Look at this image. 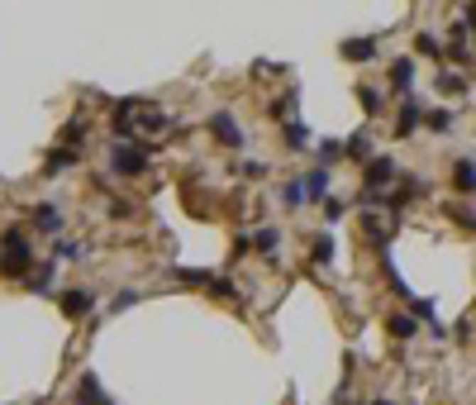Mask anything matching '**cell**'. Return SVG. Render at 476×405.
Wrapping results in <instances>:
<instances>
[{
	"mask_svg": "<svg viewBox=\"0 0 476 405\" xmlns=\"http://www.w3.org/2000/svg\"><path fill=\"white\" fill-rule=\"evenodd\" d=\"M0 248H5V258H0V272H5V277H24V272L33 267L29 238L19 234V229H5V238H0Z\"/></svg>",
	"mask_w": 476,
	"mask_h": 405,
	"instance_id": "1",
	"label": "cell"
},
{
	"mask_svg": "<svg viewBox=\"0 0 476 405\" xmlns=\"http://www.w3.org/2000/svg\"><path fill=\"white\" fill-rule=\"evenodd\" d=\"M210 134H215V139L224 143V148H243V129H238V120L234 115H229V110H215V115H210Z\"/></svg>",
	"mask_w": 476,
	"mask_h": 405,
	"instance_id": "2",
	"label": "cell"
},
{
	"mask_svg": "<svg viewBox=\"0 0 476 405\" xmlns=\"http://www.w3.org/2000/svg\"><path fill=\"white\" fill-rule=\"evenodd\" d=\"M391 177H396V162H391V157H372V162L362 167V186L367 191H386Z\"/></svg>",
	"mask_w": 476,
	"mask_h": 405,
	"instance_id": "3",
	"label": "cell"
},
{
	"mask_svg": "<svg viewBox=\"0 0 476 405\" xmlns=\"http://www.w3.org/2000/svg\"><path fill=\"white\" fill-rule=\"evenodd\" d=\"M58 300H63V315H72V320H81L86 310H95V291H86V286H67Z\"/></svg>",
	"mask_w": 476,
	"mask_h": 405,
	"instance_id": "4",
	"label": "cell"
},
{
	"mask_svg": "<svg viewBox=\"0 0 476 405\" xmlns=\"http://www.w3.org/2000/svg\"><path fill=\"white\" fill-rule=\"evenodd\" d=\"M419 120H424V105H419L414 95H405V100H400V115H396V139H410L414 129H419Z\"/></svg>",
	"mask_w": 476,
	"mask_h": 405,
	"instance_id": "5",
	"label": "cell"
},
{
	"mask_svg": "<svg viewBox=\"0 0 476 405\" xmlns=\"http://www.w3.org/2000/svg\"><path fill=\"white\" fill-rule=\"evenodd\" d=\"M114 172H119V177L148 172V153H143V148H114Z\"/></svg>",
	"mask_w": 476,
	"mask_h": 405,
	"instance_id": "6",
	"label": "cell"
},
{
	"mask_svg": "<svg viewBox=\"0 0 476 405\" xmlns=\"http://www.w3.org/2000/svg\"><path fill=\"white\" fill-rule=\"evenodd\" d=\"M329 186H333L329 167H315V172H305V201H329Z\"/></svg>",
	"mask_w": 476,
	"mask_h": 405,
	"instance_id": "7",
	"label": "cell"
},
{
	"mask_svg": "<svg viewBox=\"0 0 476 405\" xmlns=\"http://www.w3.org/2000/svg\"><path fill=\"white\" fill-rule=\"evenodd\" d=\"M348 63H367V58H377V38H343V48H338Z\"/></svg>",
	"mask_w": 476,
	"mask_h": 405,
	"instance_id": "8",
	"label": "cell"
},
{
	"mask_svg": "<svg viewBox=\"0 0 476 405\" xmlns=\"http://www.w3.org/2000/svg\"><path fill=\"white\" fill-rule=\"evenodd\" d=\"M343 157H352V162H372V134H367V129H357V134L343 143Z\"/></svg>",
	"mask_w": 476,
	"mask_h": 405,
	"instance_id": "9",
	"label": "cell"
},
{
	"mask_svg": "<svg viewBox=\"0 0 476 405\" xmlns=\"http://www.w3.org/2000/svg\"><path fill=\"white\" fill-rule=\"evenodd\" d=\"M33 219H38V229H43V234H63V210H58V205H38Z\"/></svg>",
	"mask_w": 476,
	"mask_h": 405,
	"instance_id": "10",
	"label": "cell"
},
{
	"mask_svg": "<svg viewBox=\"0 0 476 405\" xmlns=\"http://www.w3.org/2000/svg\"><path fill=\"white\" fill-rule=\"evenodd\" d=\"M453 186H458L462 196H472V191H476V162H467V157H462L458 167H453Z\"/></svg>",
	"mask_w": 476,
	"mask_h": 405,
	"instance_id": "11",
	"label": "cell"
},
{
	"mask_svg": "<svg viewBox=\"0 0 476 405\" xmlns=\"http://www.w3.org/2000/svg\"><path fill=\"white\" fill-rule=\"evenodd\" d=\"M362 234L372 238V243H386V238H391V224H381L377 210H362Z\"/></svg>",
	"mask_w": 476,
	"mask_h": 405,
	"instance_id": "12",
	"label": "cell"
},
{
	"mask_svg": "<svg viewBox=\"0 0 476 405\" xmlns=\"http://www.w3.org/2000/svg\"><path fill=\"white\" fill-rule=\"evenodd\" d=\"M81 405H110V396H105V391H100V382H95V377L91 372H86V377H81Z\"/></svg>",
	"mask_w": 476,
	"mask_h": 405,
	"instance_id": "13",
	"label": "cell"
},
{
	"mask_svg": "<svg viewBox=\"0 0 476 405\" xmlns=\"http://www.w3.org/2000/svg\"><path fill=\"white\" fill-rule=\"evenodd\" d=\"M410 81H414V63L410 58H396V63H391V86L410 91Z\"/></svg>",
	"mask_w": 476,
	"mask_h": 405,
	"instance_id": "14",
	"label": "cell"
},
{
	"mask_svg": "<svg viewBox=\"0 0 476 405\" xmlns=\"http://www.w3.org/2000/svg\"><path fill=\"white\" fill-rule=\"evenodd\" d=\"M58 258H63V263H81V258H86V248H81V243H72V238H63V243H53V263H58Z\"/></svg>",
	"mask_w": 476,
	"mask_h": 405,
	"instance_id": "15",
	"label": "cell"
},
{
	"mask_svg": "<svg viewBox=\"0 0 476 405\" xmlns=\"http://www.w3.org/2000/svg\"><path fill=\"white\" fill-rule=\"evenodd\" d=\"M271 120H291V125H296V91H286L281 100H271Z\"/></svg>",
	"mask_w": 476,
	"mask_h": 405,
	"instance_id": "16",
	"label": "cell"
},
{
	"mask_svg": "<svg viewBox=\"0 0 476 405\" xmlns=\"http://www.w3.org/2000/svg\"><path fill=\"white\" fill-rule=\"evenodd\" d=\"M286 148H291V153L310 148V129H305V125H286Z\"/></svg>",
	"mask_w": 476,
	"mask_h": 405,
	"instance_id": "17",
	"label": "cell"
},
{
	"mask_svg": "<svg viewBox=\"0 0 476 405\" xmlns=\"http://www.w3.org/2000/svg\"><path fill=\"white\" fill-rule=\"evenodd\" d=\"M172 277L176 281H190V286H210V281H215V272H200V267H176Z\"/></svg>",
	"mask_w": 476,
	"mask_h": 405,
	"instance_id": "18",
	"label": "cell"
},
{
	"mask_svg": "<svg viewBox=\"0 0 476 405\" xmlns=\"http://www.w3.org/2000/svg\"><path fill=\"white\" fill-rule=\"evenodd\" d=\"M391 334L396 339H414L419 329H414V315H391Z\"/></svg>",
	"mask_w": 476,
	"mask_h": 405,
	"instance_id": "19",
	"label": "cell"
},
{
	"mask_svg": "<svg viewBox=\"0 0 476 405\" xmlns=\"http://www.w3.org/2000/svg\"><path fill=\"white\" fill-rule=\"evenodd\" d=\"M310 258H315V263H333V238L319 234L315 243H310Z\"/></svg>",
	"mask_w": 476,
	"mask_h": 405,
	"instance_id": "20",
	"label": "cell"
},
{
	"mask_svg": "<svg viewBox=\"0 0 476 405\" xmlns=\"http://www.w3.org/2000/svg\"><path fill=\"white\" fill-rule=\"evenodd\" d=\"M357 100H362L367 115H381V91L377 86H357Z\"/></svg>",
	"mask_w": 476,
	"mask_h": 405,
	"instance_id": "21",
	"label": "cell"
},
{
	"mask_svg": "<svg viewBox=\"0 0 476 405\" xmlns=\"http://www.w3.org/2000/svg\"><path fill=\"white\" fill-rule=\"evenodd\" d=\"M424 125L433 129V134H448V129H453V115H448V110H428V115H424Z\"/></svg>",
	"mask_w": 476,
	"mask_h": 405,
	"instance_id": "22",
	"label": "cell"
},
{
	"mask_svg": "<svg viewBox=\"0 0 476 405\" xmlns=\"http://www.w3.org/2000/svg\"><path fill=\"white\" fill-rule=\"evenodd\" d=\"M281 201H286V205H301V201H305V182H301V177H291V182L281 186Z\"/></svg>",
	"mask_w": 476,
	"mask_h": 405,
	"instance_id": "23",
	"label": "cell"
},
{
	"mask_svg": "<svg viewBox=\"0 0 476 405\" xmlns=\"http://www.w3.org/2000/svg\"><path fill=\"white\" fill-rule=\"evenodd\" d=\"M438 91H448V95H462V91H467V81H462L458 72H438Z\"/></svg>",
	"mask_w": 476,
	"mask_h": 405,
	"instance_id": "24",
	"label": "cell"
},
{
	"mask_svg": "<svg viewBox=\"0 0 476 405\" xmlns=\"http://www.w3.org/2000/svg\"><path fill=\"white\" fill-rule=\"evenodd\" d=\"M338 157H343V143H333V139L319 143V167H329V162H338Z\"/></svg>",
	"mask_w": 476,
	"mask_h": 405,
	"instance_id": "25",
	"label": "cell"
},
{
	"mask_svg": "<svg viewBox=\"0 0 476 405\" xmlns=\"http://www.w3.org/2000/svg\"><path fill=\"white\" fill-rule=\"evenodd\" d=\"M276 243H281V234H276V229H262V234L253 238V248H257V253H276Z\"/></svg>",
	"mask_w": 476,
	"mask_h": 405,
	"instance_id": "26",
	"label": "cell"
},
{
	"mask_svg": "<svg viewBox=\"0 0 476 405\" xmlns=\"http://www.w3.org/2000/svg\"><path fill=\"white\" fill-rule=\"evenodd\" d=\"M414 48H419L424 58H438V53H443V43H438L433 33H419V38H414Z\"/></svg>",
	"mask_w": 476,
	"mask_h": 405,
	"instance_id": "27",
	"label": "cell"
},
{
	"mask_svg": "<svg viewBox=\"0 0 476 405\" xmlns=\"http://www.w3.org/2000/svg\"><path fill=\"white\" fill-rule=\"evenodd\" d=\"M210 291H215L220 300H234V291H238V286H234L229 277H215V281H210Z\"/></svg>",
	"mask_w": 476,
	"mask_h": 405,
	"instance_id": "28",
	"label": "cell"
},
{
	"mask_svg": "<svg viewBox=\"0 0 476 405\" xmlns=\"http://www.w3.org/2000/svg\"><path fill=\"white\" fill-rule=\"evenodd\" d=\"M72 162H77V153H72V148H63V153H53V157H48V172H58V167H72Z\"/></svg>",
	"mask_w": 476,
	"mask_h": 405,
	"instance_id": "29",
	"label": "cell"
},
{
	"mask_svg": "<svg viewBox=\"0 0 476 405\" xmlns=\"http://www.w3.org/2000/svg\"><path fill=\"white\" fill-rule=\"evenodd\" d=\"M129 305H139V291H119V296H114V305H110V310H114V315H124Z\"/></svg>",
	"mask_w": 476,
	"mask_h": 405,
	"instance_id": "30",
	"label": "cell"
},
{
	"mask_svg": "<svg viewBox=\"0 0 476 405\" xmlns=\"http://www.w3.org/2000/svg\"><path fill=\"white\" fill-rule=\"evenodd\" d=\"M29 281H33V291H48V281H53V267H38Z\"/></svg>",
	"mask_w": 476,
	"mask_h": 405,
	"instance_id": "31",
	"label": "cell"
},
{
	"mask_svg": "<svg viewBox=\"0 0 476 405\" xmlns=\"http://www.w3.org/2000/svg\"><path fill=\"white\" fill-rule=\"evenodd\" d=\"M453 215H458V224H462V229H476V215L467 210V205H453Z\"/></svg>",
	"mask_w": 476,
	"mask_h": 405,
	"instance_id": "32",
	"label": "cell"
},
{
	"mask_svg": "<svg viewBox=\"0 0 476 405\" xmlns=\"http://www.w3.org/2000/svg\"><path fill=\"white\" fill-rule=\"evenodd\" d=\"M262 172H267V167H262V162H243V167H238V177H248V182H257Z\"/></svg>",
	"mask_w": 476,
	"mask_h": 405,
	"instance_id": "33",
	"label": "cell"
},
{
	"mask_svg": "<svg viewBox=\"0 0 476 405\" xmlns=\"http://www.w3.org/2000/svg\"><path fill=\"white\" fill-rule=\"evenodd\" d=\"M324 219H343V201H333L329 196V201H324Z\"/></svg>",
	"mask_w": 476,
	"mask_h": 405,
	"instance_id": "34",
	"label": "cell"
},
{
	"mask_svg": "<svg viewBox=\"0 0 476 405\" xmlns=\"http://www.w3.org/2000/svg\"><path fill=\"white\" fill-rule=\"evenodd\" d=\"M372 405H391V401H372Z\"/></svg>",
	"mask_w": 476,
	"mask_h": 405,
	"instance_id": "35",
	"label": "cell"
}]
</instances>
